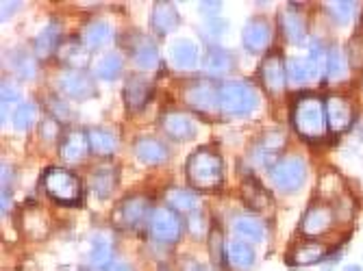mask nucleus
I'll return each instance as SVG.
<instances>
[{"label":"nucleus","mask_w":363,"mask_h":271,"mask_svg":"<svg viewBox=\"0 0 363 271\" xmlns=\"http://www.w3.org/2000/svg\"><path fill=\"white\" fill-rule=\"evenodd\" d=\"M166 202L168 207L177 213H196L198 207H201V197H198L196 191L185 189V187H170L166 191Z\"/></svg>","instance_id":"cd10ccee"},{"label":"nucleus","mask_w":363,"mask_h":271,"mask_svg":"<svg viewBox=\"0 0 363 271\" xmlns=\"http://www.w3.org/2000/svg\"><path fill=\"white\" fill-rule=\"evenodd\" d=\"M244 200H246V204L255 211H263L266 207H270V193L263 189L257 180H246L244 187Z\"/></svg>","instance_id":"4c0bfd02"},{"label":"nucleus","mask_w":363,"mask_h":271,"mask_svg":"<svg viewBox=\"0 0 363 271\" xmlns=\"http://www.w3.org/2000/svg\"><path fill=\"white\" fill-rule=\"evenodd\" d=\"M42 134H44V139H55L57 137V132H59V122L57 120H52V117H48L44 124H42Z\"/></svg>","instance_id":"de8ad7c7"},{"label":"nucleus","mask_w":363,"mask_h":271,"mask_svg":"<svg viewBox=\"0 0 363 271\" xmlns=\"http://www.w3.org/2000/svg\"><path fill=\"white\" fill-rule=\"evenodd\" d=\"M270 180L283 193L298 191L307 180V163H305V158L296 156V154L281 156L279 163L270 169Z\"/></svg>","instance_id":"423d86ee"},{"label":"nucleus","mask_w":363,"mask_h":271,"mask_svg":"<svg viewBox=\"0 0 363 271\" xmlns=\"http://www.w3.org/2000/svg\"><path fill=\"white\" fill-rule=\"evenodd\" d=\"M11 183H13V169L11 165L3 163V189H11Z\"/></svg>","instance_id":"864d4df0"},{"label":"nucleus","mask_w":363,"mask_h":271,"mask_svg":"<svg viewBox=\"0 0 363 271\" xmlns=\"http://www.w3.org/2000/svg\"><path fill=\"white\" fill-rule=\"evenodd\" d=\"M209 250H211V260H213L216 267L226 263V243H224L222 230L218 226L209 228Z\"/></svg>","instance_id":"79ce46f5"},{"label":"nucleus","mask_w":363,"mask_h":271,"mask_svg":"<svg viewBox=\"0 0 363 271\" xmlns=\"http://www.w3.org/2000/svg\"><path fill=\"white\" fill-rule=\"evenodd\" d=\"M148 232L157 243L172 246L181 239L183 234V221L177 211L170 207H159L152 211V217L148 221Z\"/></svg>","instance_id":"0eeeda50"},{"label":"nucleus","mask_w":363,"mask_h":271,"mask_svg":"<svg viewBox=\"0 0 363 271\" xmlns=\"http://www.w3.org/2000/svg\"><path fill=\"white\" fill-rule=\"evenodd\" d=\"M150 26L159 38H166L181 26V13L172 3H155L150 13Z\"/></svg>","instance_id":"412c9836"},{"label":"nucleus","mask_w":363,"mask_h":271,"mask_svg":"<svg viewBox=\"0 0 363 271\" xmlns=\"http://www.w3.org/2000/svg\"><path fill=\"white\" fill-rule=\"evenodd\" d=\"M61 46V24L57 20H50L35 38V57L46 61L52 54H57Z\"/></svg>","instance_id":"b1692460"},{"label":"nucleus","mask_w":363,"mask_h":271,"mask_svg":"<svg viewBox=\"0 0 363 271\" xmlns=\"http://www.w3.org/2000/svg\"><path fill=\"white\" fill-rule=\"evenodd\" d=\"M189 232L194 239H203V236L209 232V224H207V217L201 213V211H196L189 215Z\"/></svg>","instance_id":"49530a36"},{"label":"nucleus","mask_w":363,"mask_h":271,"mask_svg":"<svg viewBox=\"0 0 363 271\" xmlns=\"http://www.w3.org/2000/svg\"><path fill=\"white\" fill-rule=\"evenodd\" d=\"M89 260L94 267L105 269L113 263V241L105 232H96L89 246Z\"/></svg>","instance_id":"7c9ffc66"},{"label":"nucleus","mask_w":363,"mask_h":271,"mask_svg":"<svg viewBox=\"0 0 363 271\" xmlns=\"http://www.w3.org/2000/svg\"><path fill=\"white\" fill-rule=\"evenodd\" d=\"M226 263L233 271H250L257 263V254L250 243L238 239L226 243Z\"/></svg>","instance_id":"393cba45"},{"label":"nucleus","mask_w":363,"mask_h":271,"mask_svg":"<svg viewBox=\"0 0 363 271\" xmlns=\"http://www.w3.org/2000/svg\"><path fill=\"white\" fill-rule=\"evenodd\" d=\"M272 40V26L263 16H252L244 30H242V44L250 54H259L270 46Z\"/></svg>","instance_id":"2eb2a0df"},{"label":"nucleus","mask_w":363,"mask_h":271,"mask_svg":"<svg viewBox=\"0 0 363 271\" xmlns=\"http://www.w3.org/2000/svg\"><path fill=\"white\" fill-rule=\"evenodd\" d=\"M259 107V93L248 81H224L220 85V111L230 117L250 115Z\"/></svg>","instance_id":"20e7f679"},{"label":"nucleus","mask_w":363,"mask_h":271,"mask_svg":"<svg viewBox=\"0 0 363 271\" xmlns=\"http://www.w3.org/2000/svg\"><path fill=\"white\" fill-rule=\"evenodd\" d=\"M348 63H350L352 70H361V67H363V33L361 30L350 40V46H348Z\"/></svg>","instance_id":"c03bdc74"},{"label":"nucleus","mask_w":363,"mask_h":271,"mask_svg":"<svg viewBox=\"0 0 363 271\" xmlns=\"http://www.w3.org/2000/svg\"><path fill=\"white\" fill-rule=\"evenodd\" d=\"M181 271H209V269L196 258H181Z\"/></svg>","instance_id":"09e8293b"},{"label":"nucleus","mask_w":363,"mask_h":271,"mask_svg":"<svg viewBox=\"0 0 363 271\" xmlns=\"http://www.w3.org/2000/svg\"><path fill=\"white\" fill-rule=\"evenodd\" d=\"M324 258H328V248L324 243L307 239L296 248H291V252L287 254V265L296 267V269H303V267H313V265L322 263Z\"/></svg>","instance_id":"a211bd4d"},{"label":"nucleus","mask_w":363,"mask_h":271,"mask_svg":"<svg viewBox=\"0 0 363 271\" xmlns=\"http://www.w3.org/2000/svg\"><path fill=\"white\" fill-rule=\"evenodd\" d=\"M89 148L94 154L98 156H111L118 148V137H116V132L109 130V128H91L89 132Z\"/></svg>","instance_id":"2f4dec72"},{"label":"nucleus","mask_w":363,"mask_h":271,"mask_svg":"<svg viewBox=\"0 0 363 271\" xmlns=\"http://www.w3.org/2000/svg\"><path fill=\"white\" fill-rule=\"evenodd\" d=\"M0 96H3V126L11 113V107L18 105L20 100H22V93L18 89V85H13L11 81H3V87H0ZM20 107V105H18ZM13 115V113H11Z\"/></svg>","instance_id":"37998d69"},{"label":"nucleus","mask_w":363,"mask_h":271,"mask_svg":"<svg viewBox=\"0 0 363 271\" xmlns=\"http://www.w3.org/2000/svg\"><path fill=\"white\" fill-rule=\"evenodd\" d=\"M59 89L63 96L77 100V103H83V100L96 96V83L85 70H65L59 76Z\"/></svg>","instance_id":"f8f14e48"},{"label":"nucleus","mask_w":363,"mask_h":271,"mask_svg":"<svg viewBox=\"0 0 363 271\" xmlns=\"http://www.w3.org/2000/svg\"><path fill=\"white\" fill-rule=\"evenodd\" d=\"M285 146V132L281 128H272L263 132L259 142L252 146L250 158L257 167H268L272 169L281 158V148Z\"/></svg>","instance_id":"9d476101"},{"label":"nucleus","mask_w":363,"mask_h":271,"mask_svg":"<svg viewBox=\"0 0 363 271\" xmlns=\"http://www.w3.org/2000/svg\"><path fill=\"white\" fill-rule=\"evenodd\" d=\"M233 230L242 241H246L250 246L261 243L263 239H266V226H263V221L255 215H240L233 221Z\"/></svg>","instance_id":"c85d7f7f"},{"label":"nucleus","mask_w":363,"mask_h":271,"mask_svg":"<svg viewBox=\"0 0 363 271\" xmlns=\"http://www.w3.org/2000/svg\"><path fill=\"white\" fill-rule=\"evenodd\" d=\"M324 11L328 13L335 24L346 26L352 22L354 13H357V3H346V0H337V3H324Z\"/></svg>","instance_id":"58836bf2"},{"label":"nucleus","mask_w":363,"mask_h":271,"mask_svg":"<svg viewBox=\"0 0 363 271\" xmlns=\"http://www.w3.org/2000/svg\"><path fill=\"white\" fill-rule=\"evenodd\" d=\"M159 126L174 142H189L198 134V124L187 113H181V111L163 113L159 120Z\"/></svg>","instance_id":"dca6fc26"},{"label":"nucleus","mask_w":363,"mask_h":271,"mask_svg":"<svg viewBox=\"0 0 363 271\" xmlns=\"http://www.w3.org/2000/svg\"><path fill=\"white\" fill-rule=\"evenodd\" d=\"M122 67H124L122 54L120 52H107L96 61L94 76L101 79V81H116L122 74Z\"/></svg>","instance_id":"473e14b6"},{"label":"nucleus","mask_w":363,"mask_h":271,"mask_svg":"<svg viewBox=\"0 0 363 271\" xmlns=\"http://www.w3.org/2000/svg\"><path fill=\"white\" fill-rule=\"evenodd\" d=\"M3 202H0V213H9V209H11V189H3Z\"/></svg>","instance_id":"5fc2aeb1"},{"label":"nucleus","mask_w":363,"mask_h":271,"mask_svg":"<svg viewBox=\"0 0 363 271\" xmlns=\"http://www.w3.org/2000/svg\"><path fill=\"white\" fill-rule=\"evenodd\" d=\"M103 271H135L133 267H130L128 263H122V260H113L109 267H105Z\"/></svg>","instance_id":"6e6d98bb"},{"label":"nucleus","mask_w":363,"mask_h":271,"mask_svg":"<svg viewBox=\"0 0 363 271\" xmlns=\"http://www.w3.org/2000/svg\"><path fill=\"white\" fill-rule=\"evenodd\" d=\"M122 98H124V105L128 111H142L152 98V81L144 74H130L124 81L122 87Z\"/></svg>","instance_id":"4468645a"},{"label":"nucleus","mask_w":363,"mask_h":271,"mask_svg":"<svg viewBox=\"0 0 363 271\" xmlns=\"http://www.w3.org/2000/svg\"><path fill=\"white\" fill-rule=\"evenodd\" d=\"M209 33L213 38H218V35H222V33H226V22L224 20H220V18H213V20H209Z\"/></svg>","instance_id":"8fccbe9b"},{"label":"nucleus","mask_w":363,"mask_h":271,"mask_svg":"<svg viewBox=\"0 0 363 271\" xmlns=\"http://www.w3.org/2000/svg\"><path fill=\"white\" fill-rule=\"evenodd\" d=\"M259 79L268 93H272V96L283 93V89L287 85V61H283L281 52L266 54V59H263L259 65Z\"/></svg>","instance_id":"9b49d317"},{"label":"nucleus","mask_w":363,"mask_h":271,"mask_svg":"<svg viewBox=\"0 0 363 271\" xmlns=\"http://www.w3.org/2000/svg\"><path fill=\"white\" fill-rule=\"evenodd\" d=\"M89 134L81 128H72L63 134L59 144V154L65 163H79L87 156L89 152Z\"/></svg>","instance_id":"6ab92c4d"},{"label":"nucleus","mask_w":363,"mask_h":271,"mask_svg":"<svg viewBox=\"0 0 363 271\" xmlns=\"http://www.w3.org/2000/svg\"><path fill=\"white\" fill-rule=\"evenodd\" d=\"M170 59L181 70H189L198 63V46L191 40H179L170 48Z\"/></svg>","instance_id":"72a5a7b5"},{"label":"nucleus","mask_w":363,"mask_h":271,"mask_svg":"<svg viewBox=\"0 0 363 271\" xmlns=\"http://www.w3.org/2000/svg\"><path fill=\"white\" fill-rule=\"evenodd\" d=\"M89 183H91V191L101 197V200H107L116 187H118V167L116 165H101V167H96L91 176H89Z\"/></svg>","instance_id":"bb28decb"},{"label":"nucleus","mask_w":363,"mask_h":271,"mask_svg":"<svg viewBox=\"0 0 363 271\" xmlns=\"http://www.w3.org/2000/svg\"><path fill=\"white\" fill-rule=\"evenodd\" d=\"M311 79L307 59H287V81L291 85H305Z\"/></svg>","instance_id":"a19ab883"},{"label":"nucleus","mask_w":363,"mask_h":271,"mask_svg":"<svg viewBox=\"0 0 363 271\" xmlns=\"http://www.w3.org/2000/svg\"><path fill=\"white\" fill-rule=\"evenodd\" d=\"M42 187L48 197L61 207H77L83 197V185L79 176L65 167H48L42 176Z\"/></svg>","instance_id":"7ed1b4c3"},{"label":"nucleus","mask_w":363,"mask_h":271,"mask_svg":"<svg viewBox=\"0 0 363 271\" xmlns=\"http://www.w3.org/2000/svg\"><path fill=\"white\" fill-rule=\"evenodd\" d=\"M20 7H22V3H16V0H7V3H3V22L9 20Z\"/></svg>","instance_id":"603ef678"},{"label":"nucleus","mask_w":363,"mask_h":271,"mask_svg":"<svg viewBox=\"0 0 363 271\" xmlns=\"http://www.w3.org/2000/svg\"><path fill=\"white\" fill-rule=\"evenodd\" d=\"M198 7H201V13L211 16V20H213V18H218V13L222 9V3H201Z\"/></svg>","instance_id":"3c124183"},{"label":"nucleus","mask_w":363,"mask_h":271,"mask_svg":"<svg viewBox=\"0 0 363 271\" xmlns=\"http://www.w3.org/2000/svg\"><path fill=\"white\" fill-rule=\"evenodd\" d=\"M344 271H363V269H361L359 265H348V267H346Z\"/></svg>","instance_id":"4d7b16f0"},{"label":"nucleus","mask_w":363,"mask_h":271,"mask_svg":"<svg viewBox=\"0 0 363 271\" xmlns=\"http://www.w3.org/2000/svg\"><path fill=\"white\" fill-rule=\"evenodd\" d=\"M7 61H9V67H11V70H13L20 79H24V81L35 79V72H38L35 59H33L30 52H26L24 48L11 50V52L7 54Z\"/></svg>","instance_id":"f704fd0d"},{"label":"nucleus","mask_w":363,"mask_h":271,"mask_svg":"<svg viewBox=\"0 0 363 271\" xmlns=\"http://www.w3.org/2000/svg\"><path fill=\"white\" fill-rule=\"evenodd\" d=\"M152 211L155 209L146 195H128L120 200V204L113 209V226L120 230L138 232L144 226H148Z\"/></svg>","instance_id":"39448f33"},{"label":"nucleus","mask_w":363,"mask_h":271,"mask_svg":"<svg viewBox=\"0 0 363 271\" xmlns=\"http://www.w3.org/2000/svg\"><path fill=\"white\" fill-rule=\"evenodd\" d=\"M291 126L307 142L324 139L328 122H326V105L318 93H301L294 100L291 107Z\"/></svg>","instance_id":"f257e3e1"},{"label":"nucleus","mask_w":363,"mask_h":271,"mask_svg":"<svg viewBox=\"0 0 363 271\" xmlns=\"http://www.w3.org/2000/svg\"><path fill=\"white\" fill-rule=\"evenodd\" d=\"M335 224V209L326 202H313L305 211L301 221V234L305 239H318L324 232H328Z\"/></svg>","instance_id":"1a4fd4ad"},{"label":"nucleus","mask_w":363,"mask_h":271,"mask_svg":"<svg viewBox=\"0 0 363 271\" xmlns=\"http://www.w3.org/2000/svg\"><path fill=\"white\" fill-rule=\"evenodd\" d=\"M116 38V33H113V26L105 20H94L85 26L83 30V44L89 48V50H101L105 46H109Z\"/></svg>","instance_id":"a878e982"},{"label":"nucleus","mask_w":363,"mask_h":271,"mask_svg":"<svg viewBox=\"0 0 363 271\" xmlns=\"http://www.w3.org/2000/svg\"><path fill=\"white\" fill-rule=\"evenodd\" d=\"M279 24H281V30L289 44H294V46L307 44V20H305L303 11L289 5L287 9H283L279 13Z\"/></svg>","instance_id":"f3484780"},{"label":"nucleus","mask_w":363,"mask_h":271,"mask_svg":"<svg viewBox=\"0 0 363 271\" xmlns=\"http://www.w3.org/2000/svg\"><path fill=\"white\" fill-rule=\"evenodd\" d=\"M326 61H328V48L322 44V40H311L309 57H307L311 79H322L326 74Z\"/></svg>","instance_id":"e433bc0d"},{"label":"nucleus","mask_w":363,"mask_h":271,"mask_svg":"<svg viewBox=\"0 0 363 271\" xmlns=\"http://www.w3.org/2000/svg\"><path fill=\"white\" fill-rule=\"evenodd\" d=\"M233 65H235L233 52H228L226 48H222L218 44H211L203 59V72L211 79H220L233 70Z\"/></svg>","instance_id":"4be33fe9"},{"label":"nucleus","mask_w":363,"mask_h":271,"mask_svg":"<svg viewBox=\"0 0 363 271\" xmlns=\"http://www.w3.org/2000/svg\"><path fill=\"white\" fill-rule=\"evenodd\" d=\"M185 174L191 187L201 189V191H213L222 185L224 180V165L222 158L216 150L211 148H198L196 152L189 154L187 165H185Z\"/></svg>","instance_id":"f03ea898"},{"label":"nucleus","mask_w":363,"mask_h":271,"mask_svg":"<svg viewBox=\"0 0 363 271\" xmlns=\"http://www.w3.org/2000/svg\"><path fill=\"white\" fill-rule=\"evenodd\" d=\"M130 59L142 70H155L159 65V48L148 38H138V42L130 46Z\"/></svg>","instance_id":"c756f323"},{"label":"nucleus","mask_w":363,"mask_h":271,"mask_svg":"<svg viewBox=\"0 0 363 271\" xmlns=\"http://www.w3.org/2000/svg\"><path fill=\"white\" fill-rule=\"evenodd\" d=\"M159 271H170V267H168V265H161V267H159Z\"/></svg>","instance_id":"13d9d810"},{"label":"nucleus","mask_w":363,"mask_h":271,"mask_svg":"<svg viewBox=\"0 0 363 271\" xmlns=\"http://www.w3.org/2000/svg\"><path fill=\"white\" fill-rule=\"evenodd\" d=\"M324 105H326L328 128H331L335 134H344L346 130H350V126L354 122V109H352L350 100H346L340 93H333L324 100Z\"/></svg>","instance_id":"ddd939ff"},{"label":"nucleus","mask_w":363,"mask_h":271,"mask_svg":"<svg viewBox=\"0 0 363 271\" xmlns=\"http://www.w3.org/2000/svg\"><path fill=\"white\" fill-rule=\"evenodd\" d=\"M57 59L63 65H68V70H85L91 59V50L83 44V40L68 38L61 42V46L57 50Z\"/></svg>","instance_id":"aec40b11"},{"label":"nucleus","mask_w":363,"mask_h":271,"mask_svg":"<svg viewBox=\"0 0 363 271\" xmlns=\"http://www.w3.org/2000/svg\"><path fill=\"white\" fill-rule=\"evenodd\" d=\"M135 156L144 165H161L170 158V148L157 137H140L133 146Z\"/></svg>","instance_id":"5701e85b"},{"label":"nucleus","mask_w":363,"mask_h":271,"mask_svg":"<svg viewBox=\"0 0 363 271\" xmlns=\"http://www.w3.org/2000/svg\"><path fill=\"white\" fill-rule=\"evenodd\" d=\"M185 100L194 111L213 113L220 109V85L211 79H194L185 87Z\"/></svg>","instance_id":"6e6552de"},{"label":"nucleus","mask_w":363,"mask_h":271,"mask_svg":"<svg viewBox=\"0 0 363 271\" xmlns=\"http://www.w3.org/2000/svg\"><path fill=\"white\" fill-rule=\"evenodd\" d=\"M350 70L348 54L340 46L328 48V61H326V76L331 81H344Z\"/></svg>","instance_id":"c9c22d12"},{"label":"nucleus","mask_w":363,"mask_h":271,"mask_svg":"<svg viewBox=\"0 0 363 271\" xmlns=\"http://www.w3.org/2000/svg\"><path fill=\"white\" fill-rule=\"evenodd\" d=\"M35 120H38V107L33 105V103H22L20 107H16L13 117H11L13 128L20 130V132L28 130L33 124H35Z\"/></svg>","instance_id":"ea45409f"},{"label":"nucleus","mask_w":363,"mask_h":271,"mask_svg":"<svg viewBox=\"0 0 363 271\" xmlns=\"http://www.w3.org/2000/svg\"><path fill=\"white\" fill-rule=\"evenodd\" d=\"M48 113H50V117L57 120V122H68V120H70V107L65 105L61 98H57V96H52V98L48 100Z\"/></svg>","instance_id":"a18cd8bd"}]
</instances>
